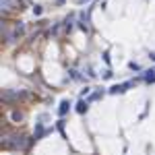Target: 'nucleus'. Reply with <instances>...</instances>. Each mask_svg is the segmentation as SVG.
<instances>
[{
  "mask_svg": "<svg viewBox=\"0 0 155 155\" xmlns=\"http://www.w3.org/2000/svg\"><path fill=\"white\" fill-rule=\"evenodd\" d=\"M130 68H132V71H141V66H139L137 62H130Z\"/></svg>",
  "mask_w": 155,
  "mask_h": 155,
  "instance_id": "8",
  "label": "nucleus"
},
{
  "mask_svg": "<svg viewBox=\"0 0 155 155\" xmlns=\"http://www.w3.org/2000/svg\"><path fill=\"white\" fill-rule=\"evenodd\" d=\"M145 81H155V71H149L145 74Z\"/></svg>",
  "mask_w": 155,
  "mask_h": 155,
  "instance_id": "6",
  "label": "nucleus"
},
{
  "mask_svg": "<svg viewBox=\"0 0 155 155\" xmlns=\"http://www.w3.org/2000/svg\"><path fill=\"white\" fill-rule=\"evenodd\" d=\"M77 112H79V114H85V112H87V101L81 99V101L77 104Z\"/></svg>",
  "mask_w": 155,
  "mask_h": 155,
  "instance_id": "5",
  "label": "nucleus"
},
{
  "mask_svg": "<svg viewBox=\"0 0 155 155\" xmlns=\"http://www.w3.org/2000/svg\"><path fill=\"white\" fill-rule=\"evenodd\" d=\"M21 118H23L21 112H12V120H21Z\"/></svg>",
  "mask_w": 155,
  "mask_h": 155,
  "instance_id": "7",
  "label": "nucleus"
},
{
  "mask_svg": "<svg viewBox=\"0 0 155 155\" xmlns=\"http://www.w3.org/2000/svg\"><path fill=\"white\" fill-rule=\"evenodd\" d=\"M79 2H85V0H79Z\"/></svg>",
  "mask_w": 155,
  "mask_h": 155,
  "instance_id": "9",
  "label": "nucleus"
},
{
  "mask_svg": "<svg viewBox=\"0 0 155 155\" xmlns=\"http://www.w3.org/2000/svg\"><path fill=\"white\" fill-rule=\"evenodd\" d=\"M2 145L6 149H25L27 141H25L23 134H4L2 137Z\"/></svg>",
  "mask_w": 155,
  "mask_h": 155,
  "instance_id": "1",
  "label": "nucleus"
},
{
  "mask_svg": "<svg viewBox=\"0 0 155 155\" xmlns=\"http://www.w3.org/2000/svg\"><path fill=\"white\" fill-rule=\"evenodd\" d=\"M68 107H71V101H66V99H64V101H62V104H60V107H58L60 116H64V114H66V112H68Z\"/></svg>",
  "mask_w": 155,
  "mask_h": 155,
  "instance_id": "4",
  "label": "nucleus"
},
{
  "mask_svg": "<svg viewBox=\"0 0 155 155\" xmlns=\"http://www.w3.org/2000/svg\"><path fill=\"white\" fill-rule=\"evenodd\" d=\"M132 81H128V83H124V85H114L112 89H110V93H122V91H126L128 87H132Z\"/></svg>",
  "mask_w": 155,
  "mask_h": 155,
  "instance_id": "3",
  "label": "nucleus"
},
{
  "mask_svg": "<svg viewBox=\"0 0 155 155\" xmlns=\"http://www.w3.org/2000/svg\"><path fill=\"white\" fill-rule=\"evenodd\" d=\"M2 8L4 11H11V8H21L19 0H2Z\"/></svg>",
  "mask_w": 155,
  "mask_h": 155,
  "instance_id": "2",
  "label": "nucleus"
}]
</instances>
